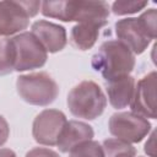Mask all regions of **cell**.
I'll return each mask as SVG.
<instances>
[{
	"label": "cell",
	"mask_w": 157,
	"mask_h": 157,
	"mask_svg": "<svg viewBox=\"0 0 157 157\" xmlns=\"http://www.w3.org/2000/svg\"><path fill=\"white\" fill-rule=\"evenodd\" d=\"M42 12L47 17L61 21H77L107 23L109 6L104 1H45L42 4Z\"/></svg>",
	"instance_id": "1"
},
{
	"label": "cell",
	"mask_w": 157,
	"mask_h": 157,
	"mask_svg": "<svg viewBox=\"0 0 157 157\" xmlns=\"http://www.w3.org/2000/svg\"><path fill=\"white\" fill-rule=\"evenodd\" d=\"M135 65L132 52L119 40L103 43L92 58V66L107 81L126 76Z\"/></svg>",
	"instance_id": "2"
},
{
	"label": "cell",
	"mask_w": 157,
	"mask_h": 157,
	"mask_svg": "<svg viewBox=\"0 0 157 157\" xmlns=\"http://www.w3.org/2000/svg\"><path fill=\"white\" fill-rule=\"evenodd\" d=\"M67 105L75 117L92 120L103 113L107 98L97 83L93 81H82L70 91Z\"/></svg>",
	"instance_id": "3"
},
{
	"label": "cell",
	"mask_w": 157,
	"mask_h": 157,
	"mask_svg": "<svg viewBox=\"0 0 157 157\" xmlns=\"http://www.w3.org/2000/svg\"><path fill=\"white\" fill-rule=\"evenodd\" d=\"M16 87L20 97L34 105H48L59 93L56 82L47 72L22 75L17 78Z\"/></svg>",
	"instance_id": "4"
},
{
	"label": "cell",
	"mask_w": 157,
	"mask_h": 157,
	"mask_svg": "<svg viewBox=\"0 0 157 157\" xmlns=\"http://www.w3.org/2000/svg\"><path fill=\"white\" fill-rule=\"evenodd\" d=\"M11 39L15 50L13 70L26 71L42 67L45 64L47 50L32 33L23 32Z\"/></svg>",
	"instance_id": "5"
},
{
	"label": "cell",
	"mask_w": 157,
	"mask_h": 157,
	"mask_svg": "<svg viewBox=\"0 0 157 157\" xmlns=\"http://www.w3.org/2000/svg\"><path fill=\"white\" fill-rule=\"evenodd\" d=\"M108 125L113 136L129 144L141 141L151 129L148 120L134 112L113 114Z\"/></svg>",
	"instance_id": "6"
},
{
	"label": "cell",
	"mask_w": 157,
	"mask_h": 157,
	"mask_svg": "<svg viewBox=\"0 0 157 157\" xmlns=\"http://www.w3.org/2000/svg\"><path fill=\"white\" fill-rule=\"evenodd\" d=\"M66 118L63 112L56 109H45L40 112L32 128V134L38 144L54 146L58 142V137L66 123Z\"/></svg>",
	"instance_id": "7"
},
{
	"label": "cell",
	"mask_w": 157,
	"mask_h": 157,
	"mask_svg": "<svg viewBox=\"0 0 157 157\" xmlns=\"http://www.w3.org/2000/svg\"><path fill=\"white\" fill-rule=\"evenodd\" d=\"M131 109L144 118H156V72L152 71L141 78L131 98Z\"/></svg>",
	"instance_id": "8"
},
{
	"label": "cell",
	"mask_w": 157,
	"mask_h": 157,
	"mask_svg": "<svg viewBox=\"0 0 157 157\" xmlns=\"http://www.w3.org/2000/svg\"><path fill=\"white\" fill-rule=\"evenodd\" d=\"M115 33L124 45H126L132 54H141L152 40L139 18H123L115 23Z\"/></svg>",
	"instance_id": "9"
},
{
	"label": "cell",
	"mask_w": 157,
	"mask_h": 157,
	"mask_svg": "<svg viewBox=\"0 0 157 157\" xmlns=\"http://www.w3.org/2000/svg\"><path fill=\"white\" fill-rule=\"evenodd\" d=\"M29 16L22 1H0V36L21 32L28 26Z\"/></svg>",
	"instance_id": "10"
},
{
	"label": "cell",
	"mask_w": 157,
	"mask_h": 157,
	"mask_svg": "<svg viewBox=\"0 0 157 157\" xmlns=\"http://www.w3.org/2000/svg\"><path fill=\"white\" fill-rule=\"evenodd\" d=\"M49 53L60 52L66 45V32L64 27L49 21H37L32 25L31 32Z\"/></svg>",
	"instance_id": "11"
},
{
	"label": "cell",
	"mask_w": 157,
	"mask_h": 157,
	"mask_svg": "<svg viewBox=\"0 0 157 157\" xmlns=\"http://www.w3.org/2000/svg\"><path fill=\"white\" fill-rule=\"evenodd\" d=\"M92 137L93 130L88 124L77 120H69L65 123L56 145L61 152H71L78 145L92 140Z\"/></svg>",
	"instance_id": "12"
},
{
	"label": "cell",
	"mask_w": 157,
	"mask_h": 157,
	"mask_svg": "<svg viewBox=\"0 0 157 157\" xmlns=\"http://www.w3.org/2000/svg\"><path fill=\"white\" fill-rule=\"evenodd\" d=\"M135 90V80L134 77L126 75L110 81H107V92L109 103L117 108H125L130 104L132 94Z\"/></svg>",
	"instance_id": "13"
},
{
	"label": "cell",
	"mask_w": 157,
	"mask_h": 157,
	"mask_svg": "<svg viewBox=\"0 0 157 157\" xmlns=\"http://www.w3.org/2000/svg\"><path fill=\"white\" fill-rule=\"evenodd\" d=\"M104 25L96 23V22H81L72 27L70 34L71 44L80 50H87L93 47L96 43L99 29Z\"/></svg>",
	"instance_id": "14"
},
{
	"label": "cell",
	"mask_w": 157,
	"mask_h": 157,
	"mask_svg": "<svg viewBox=\"0 0 157 157\" xmlns=\"http://www.w3.org/2000/svg\"><path fill=\"white\" fill-rule=\"evenodd\" d=\"M104 157H135L136 150L129 142L119 139H108L102 146Z\"/></svg>",
	"instance_id": "15"
},
{
	"label": "cell",
	"mask_w": 157,
	"mask_h": 157,
	"mask_svg": "<svg viewBox=\"0 0 157 157\" xmlns=\"http://www.w3.org/2000/svg\"><path fill=\"white\" fill-rule=\"evenodd\" d=\"M15 66V50L12 39L0 37V76L10 74Z\"/></svg>",
	"instance_id": "16"
},
{
	"label": "cell",
	"mask_w": 157,
	"mask_h": 157,
	"mask_svg": "<svg viewBox=\"0 0 157 157\" xmlns=\"http://www.w3.org/2000/svg\"><path fill=\"white\" fill-rule=\"evenodd\" d=\"M70 153V157H104L102 146L96 141H86L75 147Z\"/></svg>",
	"instance_id": "17"
},
{
	"label": "cell",
	"mask_w": 157,
	"mask_h": 157,
	"mask_svg": "<svg viewBox=\"0 0 157 157\" xmlns=\"http://www.w3.org/2000/svg\"><path fill=\"white\" fill-rule=\"evenodd\" d=\"M146 5V1H115L112 5V10L115 15H126L137 12L142 10Z\"/></svg>",
	"instance_id": "18"
},
{
	"label": "cell",
	"mask_w": 157,
	"mask_h": 157,
	"mask_svg": "<svg viewBox=\"0 0 157 157\" xmlns=\"http://www.w3.org/2000/svg\"><path fill=\"white\" fill-rule=\"evenodd\" d=\"M157 18V11L156 9H150L147 11H145L140 17L139 21L142 25L144 29L146 31V33L148 34V37L151 39H155L157 36V29H156V20Z\"/></svg>",
	"instance_id": "19"
},
{
	"label": "cell",
	"mask_w": 157,
	"mask_h": 157,
	"mask_svg": "<svg viewBox=\"0 0 157 157\" xmlns=\"http://www.w3.org/2000/svg\"><path fill=\"white\" fill-rule=\"evenodd\" d=\"M26 157H59V155L54 152L53 150L44 148V147H37L27 152Z\"/></svg>",
	"instance_id": "20"
},
{
	"label": "cell",
	"mask_w": 157,
	"mask_h": 157,
	"mask_svg": "<svg viewBox=\"0 0 157 157\" xmlns=\"http://www.w3.org/2000/svg\"><path fill=\"white\" fill-rule=\"evenodd\" d=\"M9 134H10L9 124H7V121L4 119V117L0 115V146H2V145L7 141Z\"/></svg>",
	"instance_id": "21"
},
{
	"label": "cell",
	"mask_w": 157,
	"mask_h": 157,
	"mask_svg": "<svg viewBox=\"0 0 157 157\" xmlns=\"http://www.w3.org/2000/svg\"><path fill=\"white\" fill-rule=\"evenodd\" d=\"M145 152L150 157H156V153H155V132L151 134L150 139L145 144Z\"/></svg>",
	"instance_id": "22"
},
{
	"label": "cell",
	"mask_w": 157,
	"mask_h": 157,
	"mask_svg": "<svg viewBox=\"0 0 157 157\" xmlns=\"http://www.w3.org/2000/svg\"><path fill=\"white\" fill-rule=\"evenodd\" d=\"M0 157H16V155L13 153V151H11L9 148H1L0 150Z\"/></svg>",
	"instance_id": "23"
}]
</instances>
